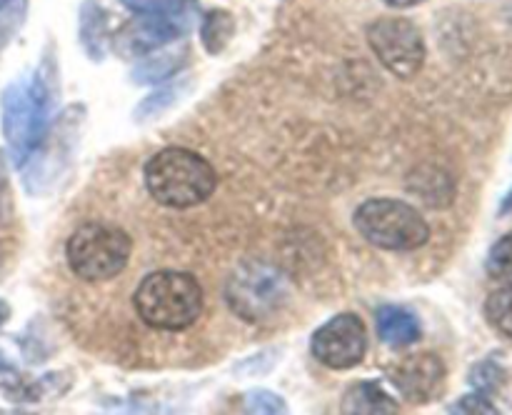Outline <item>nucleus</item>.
<instances>
[{
	"instance_id": "obj_1",
	"label": "nucleus",
	"mask_w": 512,
	"mask_h": 415,
	"mask_svg": "<svg viewBox=\"0 0 512 415\" xmlns=\"http://www.w3.org/2000/svg\"><path fill=\"white\" fill-rule=\"evenodd\" d=\"M145 188L158 205L188 210L203 205L215 193L218 175L200 153L180 145L158 150L145 163Z\"/></svg>"
},
{
	"instance_id": "obj_2",
	"label": "nucleus",
	"mask_w": 512,
	"mask_h": 415,
	"mask_svg": "<svg viewBox=\"0 0 512 415\" xmlns=\"http://www.w3.org/2000/svg\"><path fill=\"white\" fill-rule=\"evenodd\" d=\"M138 318L155 330H185L195 325L205 305L198 278L183 270H155L140 280L133 295Z\"/></svg>"
},
{
	"instance_id": "obj_3",
	"label": "nucleus",
	"mask_w": 512,
	"mask_h": 415,
	"mask_svg": "<svg viewBox=\"0 0 512 415\" xmlns=\"http://www.w3.org/2000/svg\"><path fill=\"white\" fill-rule=\"evenodd\" d=\"M53 100V88L43 73L18 80L3 93V135L15 165H23L43 143Z\"/></svg>"
},
{
	"instance_id": "obj_4",
	"label": "nucleus",
	"mask_w": 512,
	"mask_h": 415,
	"mask_svg": "<svg viewBox=\"0 0 512 415\" xmlns=\"http://www.w3.org/2000/svg\"><path fill=\"white\" fill-rule=\"evenodd\" d=\"M133 240L113 223H83L73 230L65 245L70 270L85 283H103L115 278L128 265Z\"/></svg>"
},
{
	"instance_id": "obj_5",
	"label": "nucleus",
	"mask_w": 512,
	"mask_h": 415,
	"mask_svg": "<svg viewBox=\"0 0 512 415\" xmlns=\"http://www.w3.org/2000/svg\"><path fill=\"white\" fill-rule=\"evenodd\" d=\"M355 230L370 245L393 253H410L430 240V225L413 205L395 198L365 200L353 215Z\"/></svg>"
},
{
	"instance_id": "obj_6",
	"label": "nucleus",
	"mask_w": 512,
	"mask_h": 415,
	"mask_svg": "<svg viewBox=\"0 0 512 415\" xmlns=\"http://www.w3.org/2000/svg\"><path fill=\"white\" fill-rule=\"evenodd\" d=\"M285 295H288V285L283 275L265 263L240 265L225 285V298L233 313L248 323L270 318L275 310L283 308Z\"/></svg>"
},
{
	"instance_id": "obj_7",
	"label": "nucleus",
	"mask_w": 512,
	"mask_h": 415,
	"mask_svg": "<svg viewBox=\"0 0 512 415\" xmlns=\"http://www.w3.org/2000/svg\"><path fill=\"white\" fill-rule=\"evenodd\" d=\"M368 45L385 70L410 80L425 63L423 33L408 18H378L368 25Z\"/></svg>"
},
{
	"instance_id": "obj_8",
	"label": "nucleus",
	"mask_w": 512,
	"mask_h": 415,
	"mask_svg": "<svg viewBox=\"0 0 512 415\" xmlns=\"http://www.w3.org/2000/svg\"><path fill=\"white\" fill-rule=\"evenodd\" d=\"M310 348L325 368H355L368 350V330L355 313H340L315 330Z\"/></svg>"
},
{
	"instance_id": "obj_9",
	"label": "nucleus",
	"mask_w": 512,
	"mask_h": 415,
	"mask_svg": "<svg viewBox=\"0 0 512 415\" xmlns=\"http://www.w3.org/2000/svg\"><path fill=\"white\" fill-rule=\"evenodd\" d=\"M390 380L408 403H428L443 388L445 365L438 355L415 353L390 370Z\"/></svg>"
},
{
	"instance_id": "obj_10",
	"label": "nucleus",
	"mask_w": 512,
	"mask_h": 415,
	"mask_svg": "<svg viewBox=\"0 0 512 415\" xmlns=\"http://www.w3.org/2000/svg\"><path fill=\"white\" fill-rule=\"evenodd\" d=\"M183 33L185 25L180 23V15H140L138 20L120 30L115 43L123 53L145 55L153 53L160 45L173 43Z\"/></svg>"
},
{
	"instance_id": "obj_11",
	"label": "nucleus",
	"mask_w": 512,
	"mask_h": 415,
	"mask_svg": "<svg viewBox=\"0 0 512 415\" xmlns=\"http://www.w3.org/2000/svg\"><path fill=\"white\" fill-rule=\"evenodd\" d=\"M378 323V335L390 348H405L420 340V320L413 310L403 305H383L375 315Z\"/></svg>"
},
{
	"instance_id": "obj_12",
	"label": "nucleus",
	"mask_w": 512,
	"mask_h": 415,
	"mask_svg": "<svg viewBox=\"0 0 512 415\" xmlns=\"http://www.w3.org/2000/svg\"><path fill=\"white\" fill-rule=\"evenodd\" d=\"M343 413H368V415H383V413H395L398 403H395L393 395L378 383H370V380H360L348 388V393L343 395V405H340Z\"/></svg>"
},
{
	"instance_id": "obj_13",
	"label": "nucleus",
	"mask_w": 512,
	"mask_h": 415,
	"mask_svg": "<svg viewBox=\"0 0 512 415\" xmlns=\"http://www.w3.org/2000/svg\"><path fill=\"white\" fill-rule=\"evenodd\" d=\"M80 40L90 58H103L108 45V15L100 5L85 3V8L80 10Z\"/></svg>"
},
{
	"instance_id": "obj_14",
	"label": "nucleus",
	"mask_w": 512,
	"mask_h": 415,
	"mask_svg": "<svg viewBox=\"0 0 512 415\" xmlns=\"http://www.w3.org/2000/svg\"><path fill=\"white\" fill-rule=\"evenodd\" d=\"M235 33V18L228 10H210L200 25V38L208 53H220Z\"/></svg>"
},
{
	"instance_id": "obj_15",
	"label": "nucleus",
	"mask_w": 512,
	"mask_h": 415,
	"mask_svg": "<svg viewBox=\"0 0 512 415\" xmlns=\"http://www.w3.org/2000/svg\"><path fill=\"white\" fill-rule=\"evenodd\" d=\"M180 60H185V50H180V53H158L153 55V58L143 60L140 65H135L133 70V78L138 80V83H163V80H168L170 75H175V70L180 68Z\"/></svg>"
},
{
	"instance_id": "obj_16",
	"label": "nucleus",
	"mask_w": 512,
	"mask_h": 415,
	"mask_svg": "<svg viewBox=\"0 0 512 415\" xmlns=\"http://www.w3.org/2000/svg\"><path fill=\"white\" fill-rule=\"evenodd\" d=\"M485 315L500 333L512 338V280L490 295L485 303Z\"/></svg>"
},
{
	"instance_id": "obj_17",
	"label": "nucleus",
	"mask_w": 512,
	"mask_h": 415,
	"mask_svg": "<svg viewBox=\"0 0 512 415\" xmlns=\"http://www.w3.org/2000/svg\"><path fill=\"white\" fill-rule=\"evenodd\" d=\"M488 273L493 275V278L505 280V283H510L512 280V230L510 233H505L503 238L490 248Z\"/></svg>"
},
{
	"instance_id": "obj_18",
	"label": "nucleus",
	"mask_w": 512,
	"mask_h": 415,
	"mask_svg": "<svg viewBox=\"0 0 512 415\" xmlns=\"http://www.w3.org/2000/svg\"><path fill=\"white\" fill-rule=\"evenodd\" d=\"M180 85L183 83H170V85H160L150 98H145L140 103V108L135 110V120H148L155 118L158 113H163L168 105H173L180 95Z\"/></svg>"
},
{
	"instance_id": "obj_19",
	"label": "nucleus",
	"mask_w": 512,
	"mask_h": 415,
	"mask_svg": "<svg viewBox=\"0 0 512 415\" xmlns=\"http://www.w3.org/2000/svg\"><path fill=\"white\" fill-rule=\"evenodd\" d=\"M503 380H505L503 368H500L498 363H493V360H483V363H478L473 370H470V383H473L475 390H480V393L485 395L500 390Z\"/></svg>"
},
{
	"instance_id": "obj_20",
	"label": "nucleus",
	"mask_w": 512,
	"mask_h": 415,
	"mask_svg": "<svg viewBox=\"0 0 512 415\" xmlns=\"http://www.w3.org/2000/svg\"><path fill=\"white\" fill-rule=\"evenodd\" d=\"M138 15H183L185 0H120Z\"/></svg>"
},
{
	"instance_id": "obj_21",
	"label": "nucleus",
	"mask_w": 512,
	"mask_h": 415,
	"mask_svg": "<svg viewBox=\"0 0 512 415\" xmlns=\"http://www.w3.org/2000/svg\"><path fill=\"white\" fill-rule=\"evenodd\" d=\"M245 410L248 413H285V400L268 390H255L245 395Z\"/></svg>"
},
{
	"instance_id": "obj_22",
	"label": "nucleus",
	"mask_w": 512,
	"mask_h": 415,
	"mask_svg": "<svg viewBox=\"0 0 512 415\" xmlns=\"http://www.w3.org/2000/svg\"><path fill=\"white\" fill-rule=\"evenodd\" d=\"M450 413H478V415H493L498 413V408H495L493 403H490V398L485 393H480V390H475V393L465 395V398H460L458 403L450 405Z\"/></svg>"
},
{
	"instance_id": "obj_23",
	"label": "nucleus",
	"mask_w": 512,
	"mask_h": 415,
	"mask_svg": "<svg viewBox=\"0 0 512 415\" xmlns=\"http://www.w3.org/2000/svg\"><path fill=\"white\" fill-rule=\"evenodd\" d=\"M388 8H398V10H405V8H415V5L425 3V0H383Z\"/></svg>"
},
{
	"instance_id": "obj_24",
	"label": "nucleus",
	"mask_w": 512,
	"mask_h": 415,
	"mask_svg": "<svg viewBox=\"0 0 512 415\" xmlns=\"http://www.w3.org/2000/svg\"><path fill=\"white\" fill-rule=\"evenodd\" d=\"M508 213H512V188H510V193L503 198V205H500V215H508Z\"/></svg>"
},
{
	"instance_id": "obj_25",
	"label": "nucleus",
	"mask_w": 512,
	"mask_h": 415,
	"mask_svg": "<svg viewBox=\"0 0 512 415\" xmlns=\"http://www.w3.org/2000/svg\"><path fill=\"white\" fill-rule=\"evenodd\" d=\"M8 315H10V310H8V305L3 303V300H0V325L5 323V320H8Z\"/></svg>"
},
{
	"instance_id": "obj_26",
	"label": "nucleus",
	"mask_w": 512,
	"mask_h": 415,
	"mask_svg": "<svg viewBox=\"0 0 512 415\" xmlns=\"http://www.w3.org/2000/svg\"><path fill=\"white\" fill-rule=\"evenodd\" d=\"M8 368H10V363L3 358V355H0V370H8Z\"/></svg>"
},
{
	"instance_id": "obj_27",
	"label": "nucleus",
	"mask_w": 512,
	"mask_h": 415,
	"mask_svg": "<svg viewBox=\"0 0 512 415\" xmlns=\"http://www.w3.org/2000/svg\"><path fill=\"white\" fill-rule=\"evenodd\" d=\"M10 3H13V0H0V10H5V8H8Z\"/></svg>"
}]
</instances>
